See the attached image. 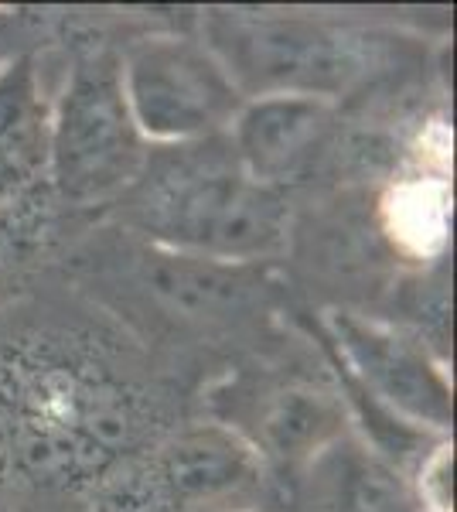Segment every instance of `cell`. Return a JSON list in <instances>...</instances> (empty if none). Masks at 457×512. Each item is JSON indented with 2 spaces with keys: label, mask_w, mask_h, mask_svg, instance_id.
<instances>
[{
  "label": "cell",
  "mask_w": 457,
  "mask_h": 512,
  "mask_svg": "<svg viewBox=\"0 0 457 512\" xmlns=\"http://www.w3.org/2000/svg\"><path fill=\"white\" fill-rule=\"evenodd\" d=\"M284 512H420L410 482L362 437L321 451L284 492Z\"/></svg>",
  "instance_id": "11"
},
{
  "label": "cell",
  "mask_w": 457,
  "mask_h": 512,
  "mask_svg": "<svg viewBox=\"0 0 457 512\" xmlns=\"http://www.w3.org/2000/svg\"><path fill=\"white\" fill-rule=\"evenodd\" d=\"M41 35H45V21L41 18L0 11V69L24 52H38Z\"/></svg>",
  "instance_id": "14"
},
{
  "label": "cell",
  "mask_w": 457,
  "mask_h": 512,
  "mask_svg": "<svg viewBox=\"0 0 457 512\" xmlns=\"http://www.w3.org/2000/svg\"><path fill=\"white\" fill-rule=\"evenodd\" d=\"M212 420L243 437L284 492L321 451L352 434L342 393L287 369L232 376L212 390Z\"/></svg>",
  "instance_id": "8"
},
{
  "label": "cell",
  "mask_w": 457,
  "mask_h": 512,
  "mask_svg": "<svg viewBox=\"0 0 457 512\" xmlns=\"http://www.w3.org/2000/svg\"><path fill=\"white\" fill-rule=\"evenodd\" d=\"M52 99L45 96L38 52L0 69V205L48 185Z\"/></svg>",
  "instance_id": "12"
},
{
  "label": "cell",
  "mask_w": 457,
  "mask_h": 512,
  "mask_svg": "<svg viewBox=\"0 0 457 512\" xmlns=\"http://www.w3.org/2000/svg\"><path fill=\"white\" fill-rule=\"evenodd\" d=\"M342 106L304 96L246 99L229 140L246 175L260 185L290 192L331 171H342Z\"/></svg>",
  "instance_id": "10"
},
{
  "label": "cell",
  "mask_w": 457,
  "mask_h": 512,
  "mask_svg": "<svg viewBox=\"0 0 457 512\" xmlns=\"http://www.w3.org/2000/svg\"><path fill=\"white\" fill-rule=\"evenodd\" d=\"M103 219L157 250L267 267L294 236V195L249 178L222 134L151 147L137 181Z\"/></svg>",
  "instance_id": "2"
},
{
  "label": "cell",
  "mask_w": 457,
  "mask_h": 512,
  "mask_svg": "<svg viewBox=\"0 0 457 512\" xmlns=\"http://www.w3.org/2000/svg\"><path fill=\"white\" fill-rule=\"evenodd\" d=\"M69 222L72 216L55 202L48 185L0 205V304L14 301V294L45 267Z\"/></svg>",
  "instance_id": "13"
},
{
  "label": "cell",
  "mask_w": 457,
  "mask_h": 512,
  "mask_svg": "<svg viewBox=\"0 0 457 512\" xmlns=\"http://www.w3.org/2000/svg\"><path fill=\"white\" fill-rule=\"evenodd\" d=\"M174 427L168 386L120 328L45 315L0 332V492L99 499Z\"/></svg>",
  "instance_id": "1"
},
{
  "label": "cell",
  "mask_w": 457,
  "mask_h": 512,
  "mask_svg": "<svg viewBox=\"0 0 457 512\" xmlns=\"http://www.w3.org/2000/svg\"><path fill=\"white\" fill-rule=\"evenodd\" d=\"M195 35L246 99L304 96L342 106L420 65L413 41L396 31L324 14L215 7L198 18Z\"/></svg>",
  "instance_id": "3"
},
{
  "label": "cell",
  "mask_w": 457,
  "mask_h": 512,
  "mask_svg": "<svg viewBox=\"0 0 457 512\" xmlns=\"http://www.w3.org/2000/svg\"><path fill=\"white\" fill-rule=\"evenodd\" d=\"M134 284L164 311V318L205 338L246 332L273 308L267 267L168 253L144 243L134 253Z\"/></svg>",
  "instance_id": "9"
},
{
  "label": "cell",
  "mask_w": 457,
  "mask_h": 512,
  "mask_svg": "<svg viewBox=\"0 0 457 512\" xmlns=\"http://www.w3.org/2000/svg\"><path fill=\"white\" fill-rule=\"evenodd\" d=\"M229 512H273V509H229Z\"/></svg>",
  "instance_id": "15"
},
{
  "label": "cell",
  "mask_w": 457,
  "mask_h": 512,
  "mask_svg": "<svg viewBox=\"0 0 457 512\" xmlns=\"http://www.w3.org/2000/svg\"><path fill=\"white\" fill-rule=\"evenodd\" d=\"M147 151L151 144L140 137L123 93L120 41L103 31H76L48 130V188L55 202L72 219L106 216L137 181Z\"/></svg>",
  "instance_id": "4"
},
{
  "label": "cell",
  "mask_w": 457,
  "mask_h": 512,
  "mask_svg": "<svg viewBox=\"0 0 457 512\" xmlns=\"http://www.w3.org/2000/svg\"><path fill=\"white\" fill-rule=\"evenodd\" d=\"M318 338L331 373L369 396L382 414L413 431L447 437L454 420L451 379L410 328L355 308H328Z\"/></svg>",
  "instance_id": "7"
},
{
  "label": "cell",
  "mask_w": 457,
  "mask_h": 512,
  "mask_svg": "<svg viewBox=\"0 0 457 512\" xmlns=\"http://www.w3.org/2000/svg\"><path fill=\"white\" fill-rule=\"evenodd\" d=\"M96 506L99 512H284V485L232 427L209 417L164 434Z\"/></svg>",
  "instance_id": "5"
},
{
  "label": "cell",
  "mask_w": 457,
  "mask_h": 512,
  "mask_svg": "<svg viewBox=\"0 0 457 512\" xmlns=\"http://www.w3.org/2000/svg\"><path fill=\"white\" fill-rule=\"evenodd\" d=\"M123 93L151 147L229 134L246 96L191 31H144L120 45Z\"/></svg>",
  "instance_id": "6"
}]
</instances>
